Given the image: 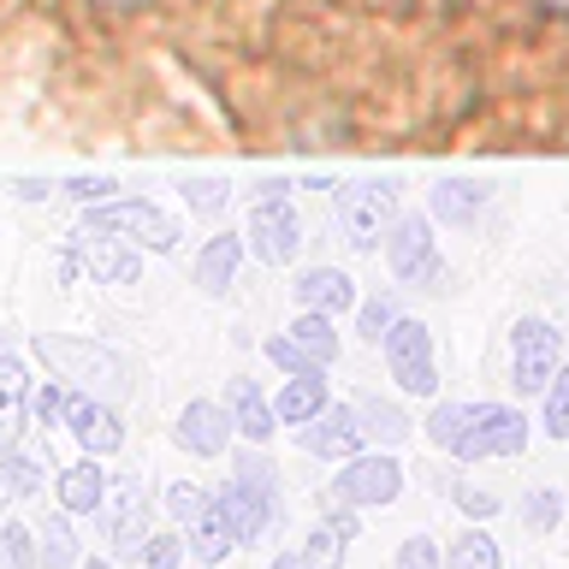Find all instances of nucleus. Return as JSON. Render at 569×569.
<instances>
[{
    "label": "nucleus",
    "mask_w": 569,
    "mask_h": 569,
    "mask_svg": "<svg viewBox=\"0 0 569 569\" xmlns=\"http://www.w3.org/2000/svg\"><path fill=\"white\" fill-rule=\"evenodd\" d=\"M220 505L231 516V528H238V551L243 546H261L267 533L279 522V475L267 457H238V469L231 480L220 487Z\"/></svg>",
    "instance_id": "f257e3e1"
},
{
    "label": "nucleus",
    "mask_w": 569,
    "mask_h": 569,
    "mask_svg": "<svg viewBox=\"0 0 569 569\" xmlns=\"http://www.w3.org/2000/svg\"><path fill=\"white\" fill-rule=\"evenodd\" d=\"M83 231L89 238H131L142 243L149 256H172L184 243V220L167 213L160 202H101L83 213Z\"/></svg>",
    "instance_id": "f03ea898"
},
{
    "label": "nucleus",
    "mask_w": 569,
    "mask_h": 569,
    "mask_svg": "<svg viewBox=\"0 0 569 569\" xmlns=\"http://www.w3.org/2000/svg\"><path fill=\"white\" fill-rule=\"evenodd\" d=\"M398 492H403V462L391 457V451H362V457H350L345 469L332 475L327 505L386 510V505H398Z\"/></svg>",
    "instance_id": "7ed1b4c3"
},
{
    "label": "nucleus",
    "mask_w": 569,
    "mask_h": 569,
    "mask_svg": "<svg viewBox=\"0 0 569 569\" xmlns=\"http://www.w3.org/2000/svg\"><path fill=\"white\" fill-rule=\"evenodd\" d=\"M528 451V416L510 403H469V427L457 439V462H487V457H522Z\"/></svg>",
    "instance_id": "20e7f679"
},
{
    "label": "nucleus",
    "mask_w": 569,
    "mask_h": 569,
    "mask_svg": "<svg viewBox=\"0 0 569 569\" xmlns=\"http://www.w3.org/2000/svg\"><path fill=\"white\" fill-rule=\"evenodd\" d=\"M563 368V338L551 320H516L510 327V386L522 391H546Z\"/></svg>",
    "instance_id": "39448f33"
},
{
    "label": "nucleus",
    "mask_w": 569,
    "mask_h": 569,
    "mask_svg": "<svg viewBox=\"0 0 569 569\" xmlns=\"http://www.w3.org/2000/svg\"><path fill=\"white\" fill-rule=\"evenodd\" d=\"M101 516H107L101 528H107V546H113V558L137 563V558H142V546L154 540V533H149V487H142L137 475H113Z\"/></svg>",
    "instance_id": "423d86ee"
},
{
    "label": "nucleus",
    "mask_w": 569,
    "mask_h": 569,
    "mask_svg": "<svg viewBox=\"0 0 569 569\" xmlns=\"http://www.w3.org/2000/svg\"><path fill=\"white\" fill-rule=\"evenodd\" d=\"M380 350H386V368H391V380H398V391H409V398H433L439 391L433 332H427L421 320H398Z\"/></svg>",
    "instance_id": "0eeeda50"
},
{
    "label": "nucleus",
    "mask_w": 569,
    "mask_h": 569,
    "mask_svg": "<svg viewBox=\"0 0 569 569\" xmlns=\"http://www.w3.org/2000/svg\"><path fill=\"white\" fill-rule=\"evenodd\" d=\"M386 267H391V279H398V284H433L445 273L427 213H398V226L386 231Z\"/></svg>",
    "instance_id": "6e6552de"
},
{
    "label": "nucleus",
    "mask_w": 569,
    "mask_h": 569,
    "mask_svg": "<svg viewBox=\"0 0 569 569\" xmlns=\"http://www.w3.org/2000/svg\"><path fill=\"white\" fill-rule=\"evenodd\" d=\"M338 226L356 249H380L386 231L398 226V190L391 184H350L338 196Z\"/></svg>",
    "instance_id": "1a4fd4ad"
},
{
    "label": "nucleus",
    "mask_w": 569,
    "mask_h": 569,
    "mask_svg": "<svg viewBox=\"0 0 569 569\" xmlns=\"http://www.w3.org/2000/svg\"><path fill=\"white\" fill-rule=\"evenodd\" d=\"M249 249H256L267 267L297 261V249H302V220H297V208L284 202L279 190H267L261 202L249 208Z\"/></svg>",
    "instance_id": "9d476101"
},
{
    "label": "nucleus",
    "mask_w": 569,
    "mask_h": 569,
    "mask_svg": "<svg viewBox=\"0 0 569 569\" xmlns=\"http://www.w3.org/2000/svg\"><path fill=\"white\" fill-rule=\"evenodd\" d=\"M36 356L53 368V380H83V386H124V362L113 350H96V345H78V338H36Z\"/></svg>",
    "instance_id": "9b49d317"
},
{
    "label": "nucleus",
    "mask_w": 569,
    "mask_h": 569,
    "mask_svg": "<svg viewBox=\"0 0 569 569\" xmlns=\"http://www.w3.org/2000/svg\"><path fill=\"white\" fill-rule=\"evenodd\" d=\"M302 451L309 457H327V462H350L368 451V427L356 416V403H332L327 416H315L309 427H297Z\"/></svg>",
    "instance_id": "f8f14e48"
},
{
    "label": "nucleus",
    "mask_w": 569,
    "mask_h": 569,
    "mask_svg": "<svg viewBox=\"0 0 569 569\" xmlns=\"http://www.w3.org/2000/svg\"><path fill=\"white\" fill-rule=\"evenodd\" d=\"M231 433H238L231 409L226 403H208V398H190L184 409H178V427H172L178 451H190V457H226Z\"/></svg>",
    "instance_id": "ddd939ff"
},
{
    "label": "nucleus",
    "mask_w": 569,
    "mask_h": 569,
    "mask_svg": "<svg viewBox=\"0 0 569 569\" xmlns=\"http://www.w3.org/2000/svg\"><path fill=\"white\" fill-rule=\"evenodd\" d=\"M66 433L83 445V457H113L124 445V427H119V409L107 398H71L66 409Z\"/></svg>",
    "instance_id": "4468645a"
},
{
    "label": "nucleus",
    "mask_w": 569,
    "mask_h": 569,
    "mask_svg": "<svg viewBox=\"0 0 569 569\" xmlns=\"http://www.w3.org/2000/svg\"><path fill=\"white\" fill-rule=\"evenodd\" d=\"M107 487H113V475L101 469V457H78V462H66V469L53 475L60 510H71V516H101V505H107Z\"/></svg>",
    "instance_id": "2eb2a0df"
},
{
    "label": "nucleus",
    "mask_w": 569,
    "mask_h": 569,
    "mask_svg": "<svg viewBox=\"0 0 569 569\" xmlns=\"http://www.w3.org/2000/svg\"><path fill=\"white\" fill-rule=\"evenodd\" d=\"M291 291H297L302 309L332 315V320H338V315H350L356 302H362V297H356V279L345 273V267H309V273H302Z\"/></svg>",
    "instance_id": "dca6fc26"
},
{
    "label": "nucleus",
    "mask_w": 569,
    "mask_h": 569,
    "mask_svg": "<svg viewBox=\"0 0 569 569\" xmlns=\"http://www.w3.org/2000/svg\"><path fill=\"white\" fill-rule=\"evenodd\" d=\"M238 267H243V238L238 231H213V238L196 249V284L208 297H226L238 284Z\"/></svg>",
    "instance_id": "f3484780"
},
{
    "label": "nucleus",
    "mask_w": 569,
    "mask_h": 569,
    "mask_svg": "<svg viewBox=\"0 0 569 569\" xmlns=\"http://www.w3.org/2000/svg\"><path fill=\"white\" fill-rule=\"evenodd\" d=\"M78 256H83V273L96 284H131L142 273V256L124 249L119 238H89V231H78Z\"/></svg>",
    "instance_id": "a211bd4d"
},
{
    "label": "nucleus",
    "mask_w": 569,
    "mask_h": 569,
    "mask_svg": "<svg viewBox=\"0 0 569 569\" xmlns=\"http://www.w3.org/2000/svg\"><path fill=\"white\" fill-rule=\"evenodd\" d=\"M226 409H231V421H238V433H243L249 445H267V439L279 433V409L267 403V398H261V386H256V380H243V373L226 386Z\"/></svg>",
    "instance_id": "6ab92c4d"
},
{
    "label": "nucleus",
    "mask_w": 569,
    "mask_h": 569,
    "mask_svg": "<svg viewBox=\"0 0 569 569\" xmlns=\"http://www.w3.org/2000/svg\"><path fill=\"white\" fill-rule=\"evenodd\" d=\"M184 546H190V558H196V563H226L231 551H238V528H231V516H226V505H220V492H213V505L184 528Z\"/></svg>",
    "instance_id": "aec40b11"
},
{
    "label": "nucleus",
    "mask_w": 569,
    "mask_h": 569,
    "mask_svg": "<svg viewBox=\"0 0 569 569\" xmlns=\"http://www.w3.org/2000/svg\"><path fill=\"white\" fill-rule=\"evenodd\" d=\"M273 409H279V427H309L315 416H327V409H332V391H327L320 373H291V380L279 386Z\"/></svg>",
    "instance_id": "412c9836"
},
{
    "label": "nucleus",
    "mask_w": 569,
    "mask_h": 569,
    "mask_svg": "<svg viewBox=\"0 0 569 569\" xmlns=\"http://www.w3.org/2000/svg\"><path fill=\"white\" fill-rule=\"evenodd\" d=\"M30 373L24 362H18L12 350H0V439L18 445V433H24V421H30Z\"/></svg>",
    "instance_id": "4be33fe9"
},
{
    "label": "nucleus",
    "mask_w": 569,
    "mask_h": 569,
    "mask_svg": "<svg viewBox=\"0 0 569 569\" xmlns=\"http://www.w3.org/2000/svg\"><path fill=\"white\" fill-rule=\"evenodd\" d=\"M427 208L445 226H469L480 208H487V184H469V178H445L439 190H427Z\"/></svg>",
    "instance_id": "5701e85b"
},
{
    "label": "nucleus",
    "mask_w": 569,
    "mask_h": 569,
    "mask_svg": "<svg viewBox=\"0 0 569 569\" xmlns=\"http://www.w3.org/2000/svg\"><path fill=\"white\" fill-rule=\"evenodd\" d=\"M356 416H362V427H368V445H403L416 427H409V416L391 398H356Z\"/></svg>",
    "instance_id": "b1692460"
},
{
    "label": "nucleus",
    "mask_w": 569,
    "mask_h": 569,
    "mask_svg": "<svg viewBox=\"0 0 569 569\" xmlns=\"http://www.w3.org/2000/svg\"><path fill=\"white\" fill-rule=\"evenodd\" d=\"M36 558H42V569H71V563H78V533H71V510L48 516V522L36 528Z\"/></svg>",
    "instance_id": "393cba45"
},
{
    "label": "nucleus",
    "mask_w": 569,
    "mask_h": 569,
    "mask_svg": "<svg viewBox=\"0 0 569 569\" xmlns=\"http://www.w3.org/2000/svg\"><path fill=\"white\" fill-rule=\"evenodd\" d=\"M284 332H291V338H297V345L315 356L320 368H332V362H338V327H332V315H315V309H302V315H297Z\"/></svg>",
    "instance_id": "a878e982"
},
{
    "label": "nucleus",
    "mask_w": 569,
    "mask_h": 569,
    "mask_svg": "<svg viewBox=\"0 0 569 569\" xmlns=\"http://www.w3.org/2000/svg\"><path fill=\"white\" fill-rule=\"evenodd\" d=\"M445 569H498V540L487 528H462L451 546H445Z\"/></svg>",
    "instance_id": "bb28decb"
},
{
    "label": "nucleus",
    "mask_w": 569,
    "mask_h": 569,
    "mask_svg": "<svg viewBox=\"0 0 569 569\" xmlns=\"http://www.w3.org/2000/svg\"><path fill=\"white\" fill-rule=\"evenodd\" d=\"M345 533H338L332 522H320L309 540H302V569H345Z\"/></svg>",
    "instance_id": "cd10ccee"
},
{
    "label": "nucleus",
    "mask_w": 569,
    "mask_h": 569,
    "mask_svg": "<svg viewBox=\"0 0 569 569\" xmlns=\"http://www.w3.org/2000/svg\"><path fill=\"white\" fill-rule=\"evenodd\" d=\"M462 427H469V403H433L427 409V445H439V451H457Z\"/></svg>",
    "instance_id": "c85d7f7f"
},
{
    "label": "nucleus",
    "mask_w": 569,
    "mask_h": 569,
    "mask_svg": "<svg viewBox=\"0 0 569 569\" xmlns=\"http://www.w3.org/2000/svg\"><path fill=\"white\" fill-rule=\"evenodd\" d=\"M0 569H42V558H36V533L24 522H0Z\"/></svg>",
    "instance_id": "c756f323"
},
{
    "label": "nucleus",
    "mask_w": 569,
    "mask_h": 569,
    "mask_svg": "<svg viewBox=\"0 0 569 569\" xmlns=\"http://www.w3.org/2000/svg\"><path fill=\"white\" fill-rule=\"evenodd\" d=\"M398 302H391V297H368V302H356V332H362L368 338V345H386V332L391 327H398Z\"/></svg>",
    "instance_id": "7c9ffc66"
},
{
    "label": "nucleus",
    "mask_w": 569,
    "mask_h": 569,
    "mask_svg": "<svg viewBox=\"0 0 569 569\" xmlns=\"http://www.w3.org/2000/svg\"><path fill=\"white\" fill-rule=\"evenodd\" d=\"M66 409H71L66 380H42V386L30 391V421L36 427H66Z\"/></svg>",
    "instance_id": "2f4dec72"
},
{
    "label": "nucleus",
    "mask_w": 569,
    "mask_h": 569,
    "mask_svg": "<svg viewBox=\"0 0 569 569\" xmlns=\"http://www.w3.org/2000/svg\"><path fill=\"white\" fill-rule=\"evenodd\" d=\"M36 487H42V462H36L30 451H18V445H7V480H0V492H7V498H30Z\"/></svg>",
    "instance_id": "473e14b6"
},
{
    "label": "nucleus",
    "mask_w": 569,
    "mask_h": 569,
    "mask_svg": "<svg viewBox=\"0 0 569 569\" xmlns=\"http://www.w3.org/2000/svg\"><path fill=\"white\" fill-rule=\"evenodd\" d=\"M540 427H546V439L569 445V368H558V380L546 386V416H540Z\"/></svg>",
    "instance_id": "72a5a7b5"
},
{
    "label": "nucleus",
    "mask_w": 569,
    "mask_h": 569,
    "mask_svg": "<svg viewBox=\"0 0 569 569\" xmlns=\"http://www.w3.org/2000/svg\"><path fill=\"white\" fill-rule=\"evenodd\" d=\"M213 505V492L208 487H196V480H178V487H167V510H172V522H178V533H184L196 516H202Z\"/></svg>",
    "instance_id": "f704fd0d"
},
{
    "label": "nucleus",
    "mask_w": 569,
    "mask_h": 569,
    "mask_svg": "<svg viewBox=\"0 0 569 569\" xmlns=\"http://www.w3.org/2000/svg\"><path fill=\"white\" fill-rule=\"evenodd\" d=\"M267 362H273V368H284V373H320V362H315V356H309V350L297 345L291 332L267 338Z\"/></svg>",
    "instance_id": "c9c22d12"
},
{
    "label": "nucleus",
    "mask_w": 569,
    "mask_h": 569,
    "mask_svg": "<svg viewBox=\"0 0 569 569\" xmlns=\"http://www.w3.org/2000/svg\"><path fill=\"white\" fill-rule=\"evenodd\" d=\"M451 505L469 516V522H492L498 516V498L487 487H475V480H451Z\"/></svg>",
    "instance_id": "e433bc0d"
},
{
    "label": "nucleus",
    "mask_w": 569,
    "mask_h": 569,
    "mask_svg": "<svg viewBox=\"0 0 569 569\" xmlns=\"http://www.w3.org/2000/svg\"><path fill=\"white\" fill-rule=\"evenodd\" d=\"M391 569H445V551L427 540V533H409L398 546V558H391Z\"/></svg>",
    "instance_id": "4c0bfd02"
},
{
    "label": "nucleus",
    "mask_w": 569,
    "mask_h": 569,
    "mask_svg": "<svg viewBox=\"0 0 569 569\" xmlns=\"http://www.w3.org/2000/svg\"><path fill=\"white\" fill-rule=\"evenodd\" d=\"M178 558H184V533H154L149 546H142V569H178Z\"/></svg>",
    "instance_id": "58836bf2"
},
{
    "label": "nucleus",
    "mask_w": 569,
    "mask_h": 569,
    "mask_svg": "<svg viewBox=\"0 0 569 569\" xmlns=\"http://www.w3.org/2000/svg\"><path fill=\"white\" fill-rule=\"evenodd\" d=\"M522 516L546 533V528H558V522H563V498L540 487V492H528V498H522Z\"/></svg>",
    "instance_id": "ea45409f"
},
{
    "label": "nucleus",
    "mask_w": 569,
    "mask_h": 569,
    "mask_svg": "<svg viewBox=\"0 0 569 569\" xmlns=\"http://www.w3.org/2000/svg\"><path fill=\"white\" fill-rule=\"evenodd\" d=\"M184 202H190L196 213H220V208H226V184H220V178H202V184H184Z\"/></svg>",
    "instance_id": "a19ab883"
},
{
    "label": "nucleus",
    "mask_w": 569,
    "mask_h": 569,
    "mask_svg": "<svg viewBox=\"0 0 569 569\" xmlns=\"http://www.w3.org/2000/svg\"><path fill=\"white\" fill-rule=\"evenodd\" d=\"M113 178H78V184H71L66 196H78V202H89V208H96V202H113Z\"/></svg>",
    "instance_id": "79ce46f5"
},
{
    "label": "nucleus",
    "mask_w": 569,
    "mask_h": 569,
    "mask_svg": "<svg viewBox=\"0 0 569 569\" xmlns=\"http://www.w3.org/2000/svg\"><path fill=\"white\" fill-rule=\"evenodd\" d=\"M267 569H302V551H279V558L267 563Z\"/></svg>",
    "instance_id": "37998d69"
},
{
    "label": "nucleus",
    "mask_w": 569,
    "mask_h": 569,
    "mask_svg": "<svg viewBox=\"0 0 569 569\" xmlns=\"http://www.w3.org/2000/svg\"><path fill=\"white\" fill-rule=\"evenodd\" d=\"M0 480H7V439H0ZM0 498H7V492H0Z\"/></svg>",
    "instance_id": "c03bdc74"
},
{
    "label": "nucleus",
    "mask_w": 569,
    "mask_h": 569,
    "mask_svg": "<svg viewBox=\"0 0 569 569\" xmlns=\"http://www.w3.org/2000/svg\"><path fill=\"white\" fill-rule=\"evenodd\" d=\"M107 7H149V0H107Z\"/></svg>",
    "instance_id": "a18cd8bd"
},
{
    "label": "nucleus",
    "mask_w": 569,
    "mask_h": 569,
    "mask_svg": "<svg viewBox=\"0 0 569 569\" xmlns=\"http://www.w3.org/2000/svg\"><path fill=\"white\" fill-rule=\"evenodd\" d=\"M83 569H113V563H101V558H96V563H83Z\"/></svg>",
    "instance_id": "49530a36"
},
{
    "label": "nucleus",
    "mask_w": 569,
    "mask_h": 569,
    "mask_svg": "<svg viewBox=\"0 0 569 569\" xmlns=\"http://www.w3.org/2000/svg\"><path fill=\"white\" fill-rule=\"evenodd\" d=\"M563 7H569V0H563Z\"/></svg>",
    "instance_id": "de8ad7c7"
}]
</instances>
